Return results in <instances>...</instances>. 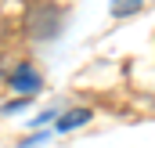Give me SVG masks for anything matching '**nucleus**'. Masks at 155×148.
Here are the masks:
<instances>
[{"label":"nucleus","instance_id":"f257e3e1","mask_svg":"<svg viewBox=\"0 0 155 148\" xmlns=\"http://www.w3.org/2000/svg\"><path fill=\"white\" fill-rule=\"evenodd\" d=\"M7 83H11V90H18V94H36L40 90V72L33 65H18Z\"/></svg>","mask_w":155,"mask_h":148},{"label":"nucleus","instance_id":"f03ea898","mask_svg":"<svg viewBox=\"0 0 155 148\" xmlns=\"http://www.w3.org/2000/svg\"><path fill=\"white\" fill-rule=\"evenodd\" d=\"M87 119H90V109H72L69 116L58 119V130H72V126H79V123H87Z\"/></svg>","mask_w":155,"mask_h":148},{"label":"nucleus","instance_id":"7ed1b4c3","mask_svg":"<svg viewBox=\"0 0 155 148\" xmlns=\"http://www.w3.org/2000/svg\"><path fill=\"white\" fill-rule=\"evenodd\" d=\"M141 4H144V0H112V15L126 18V15H134V11H137Z\"/></svg>","mask_w":155,"mask_h":148}]
</instances>
